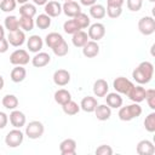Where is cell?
<instances>
[{"label": "cell", "instance_id": "49", "mask_svg": "<svg viewBox=\"0 0 155 155\" xmlns=\"http://www.w3.org/2000/svg\"><path fill=\"white\" fill-rule=\"evenodd\" d=\"M1 38H5V29L2 25H0V39Z\"/></svg>", "mask_w": 155, "mask_h": 155}, {"label": "cell", "instance_id": "6", "mask_svg": "<svg viewBox=\"0 0 155 155\" xmlns=\"http://www.w3.org/2000/svg\"><path fill=\"white\" fill-rule=\"evenodd\" d=\"M29 53L23 48H18L10 54V63L13 65H25L29 63Z\"/></svg>", "mask_w": 155, "mask_h": 155}, {"label": "cell", "instance_id": "47", "mask_svg": "<svg viewBox=\"0 0 155 155\" xmlns=\"http://www.w3.org/2000/svg\"><path fill=\"white\" fill-rule=\"evenodd\" d=\"M96 1L97 0H80L81 5H84V6H92L96 4Z\"/></svg>", "mask_w": 155, "mask_h": 155}, {"label": "cell", "instance_id": "4", "mask_svg": "<svg viewBox=\"0 0 155 155\" xmlns=\"http://www.w3.org/2000/svg\"><path fill=\"white\" fill-rule=\"evenodd\" d=\"M24 134L19 128H13L11 130L6 137H5V143L8 148H17L23 143Z\"/></svg>", "mask_w": 155, "mask_h": 155}, {"label": "cell", "instance_id": "5", "mask_svg": "<svg viewBox=\"0 0 155 155\" xmlns=\"http://www.w3.org/2000/svg\"><path fill=\"white\" fill-rule=\"evenodd\" d=\"M138 30L143 35H151L155 31V19L151 16L142 17L138 22Z\"/></svg>", "mask_w": 155, "mask_h": 155}, {"label": "cell", "instance_id": "2", "mask_svg": "<svg viewBox=\"0 0 155 155\" xmlns=\"http://www.w3.org/2000/svg\"><path fill=\"white\" fill-rule=\"evenodd\" d=\"M142 114V107L139 103H133L126 107H120L119 110V119L121 121H131L132 119L138 117Z\"/></svg>", "mask_w": 155, "mask_h": 155}, {"label": "cell", "instance_id": "44", "mask_svg": "<svg viewBox=\"0 0 155 155\" xmlns=\"http://www.w3.org/2000/svg\"><path fill=\"white\" fill-rule=\"evenodd\" d=\"M7 122H8V116L4 111H0V130L5 128Z\"/></svg>", "mask_w": 155, "mask_h": 155}, {"label": "cell", "instance_id": "38", "mask_svg": "<svg viewBox=\"0 0 155 155\" xmlns=\"http://www.w3.org/2000/svg\"><path fill=\"white\" fill-rule=\"evenodd\" d=\"M144 127H145V130H147L148 132H150V133L155 132V113H154V111L150 113V114L145 117V120H144Z\"/></svg>", "mask_w": 155, "mask_h": 155}, {"label": "cell", "instance_id": "42", "mask_svg": "<svg viewBox=\"0 0 155 155\" xmlns=\"http://www.w3.org/2000/svg\"><path fill=\"white\" fill-rule=\"evenodd\" d=\"M143 0H127V8L132 12H137L142 8Z\"/></svg>", "mask_w": 155, "mask_h": 155}, {"label": "cell", "instance_id": "23", "mask_svg": "<svg viewBox=\"0 0 155 155\" xmlns=\"http://www.w3.org/2000/svg\"><path fill=\"white\" fill-rule=\"evenodd\" d=\"M10 76L13 82H16V84L22 82L27 76V70H25V68H23V65H15V68L11 70Z\"/></svg>", "mask_w": 155, "mask_h": 155}, {"label": "cell", "instance_id": "50", "mask_svg": "<svg viewBox=\"0 0 155 155\" xmlns=\"http://www.w3.org/2000/svg\"><path fill=\"white\" fill-rule=\"evenodd\" d=\"M4 85H5V81H4V78L0 75V91L4 88Z\"/></svg>", "mask_w": 155, "mask_h": 155}, {"label": "cell", "instance_id": "27", "mask_svg": "<svg viewBox=\"0 0 155 155\" xmlns=\"http://www.w3.org/2000/svg\"><path fill=\"white\" fill-rule=\"evenodd\" d=\"M63 36L59 34V33H56V31H52V33H48L45 38V42L46 45L50 47V48H53L56 47L57 45H59L62 41H63Z\"/></svg>", "mask_w": 155, "mask_h": 155}, {"label": "cell", "instance_id": "15", "mask_svg": "<svg viewBox=\"0 0 155 155\" xmlns=\"http://www.w3.org/2000/svg\"><path fill=\"white\" fill-rule=\"evenodd\" d=\"M25 121H27V119H25L24 113H22L19 110H16V109L11 111V114H10V122H11V125L15 128L23 127L25 125Z\"/></svg>", "mask_w": 155, "mask_h": 155}, {"label": "cell", "instance_id": "40", "mask_svg": "<svg viewBox=\"0 0 155 155\" xmlns=\"http://www.w3.org/2000/svg\"><path fill=\"white\" fill-rule=\"evenodd\" d=\"M145 101L150 107V109L155 110V90L154 88L145 90Z\"/></svg>", "mask_w": 155, "mask_h": 155}, {"label": "cell", "instance_id": "33", "mask_svg": "<svg viewBox=\"0 0 155 155\" xmlns=\"http://www.w3.org/2000/svg\"><path fill=\"white\" fill-rule=\"evenodd\" d=\"M19 22V27L24 30V31H30L33 30L34 25H35V21L33 19V17H27V16H21V18L18 19Z\"/></svg>", "mask_w": 155, "mask_h": 155}, {"label": "cell", "instance_id": "31", "mask_svg": "<svg viewBox=\"0 0 155 155\" xmlns=\"http://www.w3.org/2000/svg\"><path fill=\"white\" fill-rule=\"evenodd\" d=\"M73 19L75 21V23L79 25V28H80V29H85V28L90 27V23H91L90 17H88L86 13H84V12L78 13Z\"/></svg>", "mask_w": 155, "mask_h": 155}, {"label": "cell", "instance_id": "22", "mask_svg": "<svg viewBox=\"0 0 155 155\" xmlns=\"http://www.w3.org/2000/svg\"><path fill=\"white\" fill-rule=\"evenodd\" d=\"M94 114H96V117L99 121L109 120L110 116H111V108L108 107L107 104H98L94 109Z\"/></svg>", "mask_w": 155, "mask_h": 155}, {"label": "cell", "instance_id": "11", "mask_svg": "<svg viewBox=\"0 0 155 155\" xmlns=\"http://www.w3.org/2000/svg\"><path fill=\"white\" fill-rule=\"evenodd\" d=\"M127 96L133 103H140L145 99V88L142 85H138V86L133 85V87L131 88Z\"/></svg>", "mask_w": 155, "mask_h": 155}, {"label": "cell", "instance_id": "26", "mask_svg": "<svg viewBox=\"0 0 155 155\" xmlns=\"http://www.w3.org/2000/svg\"><path fill=\"white\" fill-rule=\"evenodd\" d=\"M71 41H73V45H74L75 47H82V46L88 41V35H87L86 31L79 30V31H76V33L73 34Z\"/></svg>", "mask_w": 155, "mask_h": 155}, {"label": "cell", "instance_id": "10", "mask_svg": "<svg viewBox=\"0 0 155 155\" xmlns=\"http://www.w3.org/2000/svg\"><path fill=\"white\" fill-rule=\"evenodd\" d=\"M7 41L10 45L15 46V47H19L24 44L25 41V34L22 30H16V31H8L7 35Z\"/></svg>", "mask_w": 155, "mask_h": 155}, {"label": "cell", "instance_id": "30", "mask_svg": "<svg viewBox=\"0 0 155 155\" xmlns=\"http://www.w3.org/2000/svg\"><path fill=\"white\" fill-rule=\"evenodd\" d=\"M35 25H36L39 29H41V30L47 29V28L51 25V17H50L48 15H46V13L39 15V16L36 17V19H35Z\"/></svg>", "mask_w": 155, "mask_h": 155}, {"label": "cell", "instance_id": "8", "mask_svg": "<svg viewBox=\"0 0 155 155\" xmlns=\"http://www.w3.org/2000/svg\"><path fill=\"white\" fill-rule=\"evenodd\" d=\"M87 35H88V39L93 41H98L103 39V36L105 35V27L102 23H93L88 27Z\"/></svg>", "mask_w": 155, "mask_h": 155}, {"label": "cell", "instance_id": "18", "mask_svg": "<svg viewBox=\"0 0 155 155\" xmlns=\"http://www.w3.org/2000/svg\"><path fill=\"white\" fill-rule=\"evenodd\" d=\"M51 62V57L46 52H38L33 58H31V64L35 68H42L46 67Z\"/></svg>", "mask_w": 155, "mask_h": 155}, {"label": "cell", "instance_id": "35", "mask_svg": "<svg viewBox=\"0 0 155 155\" xmlns=\"http://www.w3.org/2000/svg\"><path fill=\"white\" fill-rule=\"evenodd\" d=\"M62 108H63V111L67 115H76L79 113V110H80V105L74 101H69L68 103L62 105Z\"/></svg>", "mask_w": 155, "mask_h": 155}, {"label": "cell", "instance_id": "17", "mask_svg": "<svg viewBox=\"0 0 155 155\" xmlns=\"http://www.w3.org/2000/svg\"><path fill=\"white\" fill-rule=\"evenodd\" d=\"M136 150L139 155H153L155 153V147L150 140L143 139V140L138 142Z\"/></svg>", "mask_w": 155, "mask_h": 155}, {"label": "cell", "instance_id": "36", "mask_svg": "<svg viewBox=\"0 0 155 155\" xmlns=\"http://www.w3.org/2000/svg\"><path fill=\"white\" fill-rule=\"evenodd\" d=\"M63 30H64L67 34H71V35H73L74 33L79 31V30H81V29L79 28V25L75 23L74 19H68V21H65L64 24H63Z\"/></svg>", "mask_w": 155, "mask_h": 155}, {"label": "cell", "instance_id": "14", "mask_svg": "<svg viewBox=\"0 0 155 155\" xmlns=\"http://www.w3.org/2000/svg\"><path fill=\"white\" fill-rule=\"evenodd\" d=\"M99 53V46L97 41L88 40L84 46H82V54L87 58H93Z\"/></svg>", "mask_w": 155, "mask_h": 155}, {"label": "cell", "instance_id": "16", "mask_svg": "<svg viewBox=\"0 0 155 155\" xmlns=\"http://www.w3.org/2000/svg\"><path fill=\"white\" fill-rule=\"evenodd\" d=\"M44 6H45V13L48 15L51 18L52 17H58L62 13V5L56 0L47 1Z\"/></svg>", "mask_w": 155, "mask_h": 155}, {"label": "cell", "instance_id": "12", "mask_svg": "<svg viewBox=\"0 0 155 155\" xmlns=\"http://www.w3.org/2000/svg\"><path fill=\"white\" fill-rule=\"evenodd\" d=\"M59 151L62 155H74L76 153V142L71 138H67L61 142Z\"/></svg>", "mask_w": 155, "mask_h": 155}, {"label": "cell", "instance_id": "25", "mask_svg": "<svg viewBox=\"0 0 155 155\" xmlns=\"http://www.w3.org/2000/svg\"><path fill=\"white\" fill-rule=\"evenodd\" d=\"M54 101L59 105H64L65 103H68L69 101H71V94H70V92L68 90L59 88V90H57L54 92Z\"/></svg>", "mask_w": 155, "mask_h": 155}, {"label": "cell", "instance_id": "45", "mask_svg": "<svg viewBox=\"0 0 155 155\" xmlns=\"http://www.w3.org/2000/svg\"><path fill=\"white\" fill-rule=\"evenodd\" d=\"M8 50V41L5 38L0 39V53H5Z\"/></svg>", "mask_w": 155, "mask_h": 155}, {"label": "cell", "instance_id": "9", "mask_svg": "<svg viewBox=\"0 0 155 155\" xmlns=\"http://www.w3.org/2000/svg\"><path fill=\"white\" fill-rule=\"evenodd\" d=\"M62 12H64L65 16L74 18L78 13L81 12V7H80V5H79L76 1H74V0L65 1V2L62 5Z\"/></svg>", "mask_w": 155, "mask_h": 155}, {"label": "cell", "instance_id": "37", "mask_svg": "<svg viewBox=\"0 0 155 155\" xmlns=\"http://www.w3.org/2000/svg\"><path fill=\"white\" fill-rule=\"evenodd\" d=\"M52 51H53V53H54L57 57H64V56L69 52V47H68V44L63 40L59 45H57L56 47H53Z\"/></svg>", "mask_w": 155, "mask_h": 155}, {"label": "cell", "instance_id": "43", "mask_svg": "<svg viewBox=\"0 0 155 155\" xmlns=\"http://www.w3.org/2000/svg\"><path fill=\"white\" fill-rule=\"evenodd\" d=\"M111 154H113V149L107 144L99 145L96 149V155H111Z\"/></svg>", "mask_w": 155, "mask_h": 155}, {"label": "cell", "instance_id": "39", "mask_svg": "<svg viewBox=\"0 0 155 155\" xmlns=\"http://www.w3.org/2000/svg\"><path fill=\"white\" fill-rule=\"evenodd\" d=\"M17 6L16 0H1L0 2V10L4 12H12Z\"/></svg>", "mask_w": 155, "mask_h": 155}, {"label": "cell", "instance_id": "34", "mask_svg": "<svg viewBox=\"0 0 155 155\" xmlns=\"http://www.w3.org/2000/svg\"><path fill=\"white\" fill-rule=\"evenodd\" d=\"M19 15L21 16H27V17H34L36 15V7L33 4L25 2L19 7Z\"/></svg>", "mask_w": 155, "mask_h": 155}, {"label": "cell", "instance_id": "54", "mask_svg": "<svg viewBox=\"0 0 155 155\" xmlns=\"http://www.w3.org/2000/svg\"><path fill=\"white\" fill-rule=\"evenodd\" d=\"M0 2H1V0H0Z\"/></svg>", "mask_w": 155, "mask_h": 155}, {"label": "cell", "instance_id": "20", "mask_svg": "<svg viewBox=\"0 0 155 155\" xmlns=\"http://www.w3.org/2000/svg\"><path fill=\"white\" fill-rule=\"evenodd\" d=\"M98 105V102H97V98L92 97V96H86L81 99V103H80V109H82L86 113H93L96 107Z\"/></svg>", "mask_w": 155, "mask_h": 155}, {"label": "cell", "instance_id": "48", "mask_svg": "<svg viewBox=\"0 0 155 155\" xmlns=\"http://www.w3.org/2000/svg\"><path fill=\"white\" fill-rule=\"evenodd\" d=\"M47 1H48V0H33V2H34L35 5H39V6H42V5H45Z\"/></svg>", "mask_w": 155, "mask_h": 155}, {"label": "cell", "instance_id": "3", "mask_svg": "<svg viewBox=\"0 0 155 155\" xmlns=\"http://www.w3.org/2000/svg\"><path fill=\"white\" fill-rule=\"evenodd\" d=\"M44 131H45L44 124L40 122V121H38V120L30 121L25 126V134L30 139H38V138H40L44 134Z\"/></svg>", "mask_w": 155, "mask_h": 155}, {"label": "cell", "instance_id": "28", "mask_svg": "<svg viewBox=\"0 0 155 155\" xmlns=\"http://www.w3.org/2000/svg\"><path fill=\"white\" fill-rule=\"evenodd\" d=\"M90 15L94 19H102L107 15L105 13V7L101 4H94V5L90 6Z\"/></svg>", "mask_w": 155, "mask_h": 155}, {"label": "cell", "instance_id": "32", "mask_svg": "<svg viewBox=\"0 0 155 155\" xmlns=\"http://www.w3.org/2000/svg\"><path fill=\"white\" fill-rule=\"evenodd\" d=\"M4 25H5V29H7L8 31H16L19 29V22L16 16H7L5 18Z\"/></svg>", "mask_w": 155, "mask_h": 155}, {"label": "cell", "instance_id": "46", "mask_svg": "<svg viewBox=\"0 0 155 155\" xmlns=\"http://www.w3.org/2000/svg\"><path fill=\"white\" fill-rule=\"evenodd\" d=\"M125 0H107L108 6H114V7H122Z\"/></svg>", "mask_w": 155, "mask_h": 155}, {"label": "cell", "instance_id": "1", "mask_svg": "<svg viewBox=\"0 0 155 155\" xmlns=\"http://www.w3.org/2000/svg\"><path fill=\"white\" fill-rule=\"evenodd\" d=\"M154 75V65L150 62H142L133 71H132V78L138 82L139 85H145L150 82Z\"/></svg>", "mask_w": 155, "mask_h": 155}, {"label": "cell", "instance_id": "7", "mask_svg": "<svg viewBox=\"0 0 155 155\" xmlns=\"http://www.w3.org/2000/svg\"><path fill=\"white\" fill-rule=\"evenodd\" d=\"M113 87L115 88V91L120 94H128V92L131 91V88L133 87L132 81H130L128 79L124 78V76H119L113 81Z\"/></svg>", "mask_w": 155, "mask_h": 155}, {"label": "cell", "instance_id": "21", "mask_svg": "<svg viewBox=\"0 0 155 155\" xmlns=\"http://www.w3.org/2000/svg\"><path fill=\"white\" fill-rule=\"evenodd\" d=\"M109 86L108 82L104 79H98L94 81L93 84V93L96 97H105V94L108 93Z\"/></svg>", "mask_w": 155, "mask_h": 155}, {"label": "cell", "instance_id": "29", "mask_svg": "<svg viewBox=\"0 0 155 155\" xmlns=\"http://www.w3.org/2000/svg\"><path fill=\"white\" fill-rule=\"evenodd\" d=\"M2 105L8 110H15L18 107V98L15 94H6L2 97L1 101Z\"/></svg>", "mask_w": 155, "mask_h": 155}, {"label": "cell", "instance_id": "53", "mask_svg": "<svg viewBox=\"0 0 155 155\" xmlns=\"http://www.w3.org/2000/svg\"><path fill=\"white\" fill-rule=\"evenodd\" d=\"M64 1H70V0H64Z\"/></svg>", "mask_w": 155, "mask_h": 155}, {"label": "cell", "instance_id": "24", "mask_svg": "<svg viewBox=\"0 0 155 155\" xmlns=\"http://www.w3.org/2000/svg\"><path fill=\"white\" fill-rule=\"evenodd\" d=\"M105 102L107 105L110 108H120L122 105V97L120 96V93L117 92H111V93H107L105 94Z\"/></svg>", "mask_w": 155, "mask_h": 155}, {"label": "cell", "instance_id": "52", "mask_svg": "<svg viewBox=\"0 0 155 155\" xmlns=\"http://www.w3.org/2000/svg\"><path fill=\"white\" fill-rule=\"evenodd\" d=\"M149 1H150V2H154V1H155V0H149Z\"/></svg>", "mask_w": 155, "mask_h": 155}, {"label": "cell", "instance_id": "51", "mask_svg": "<svg viewBox=\"0 0 155 155\" xmlns=\"http://www.w3.org/2000/svg\"><path fill=\"white\" fill-rule=\"evenodd\" d=\"M16 1H17L18 4H22V5L25 4V2H28V0H16Z\"/></svg>", "mask_w": 155, "mask_h": 155}, {"label": "cell", "instance_id": "13", "mask_svg": "<svg viewBox=\"0 0 155 155\" xmlns=\"http://www.w3.org/2000/svg\"><path fill=\"white\" fill-rule=\"evenodd\" d=\"M70 81V73L65 69H58L53 74V82L57 86H65Z\"/></svg>", "mask_w": 155, "mask_h": 155}, {"label": "cell", "instance_id": "41", "mask_svg": "<svg viewBox=\"0 0 155 155\" xmlns=\"http://www.w3.org/2000/svg\"><path fill=\"white\" fill-rule=\"evenodd\" d=\"M105 13L110 17V18H117L121 16L122 13V7H114V6H107V10H105Z\"/></svg>", "mask_w": 155, "mask_h": 155}, {"label": "cell", "instance_id": "19", "mask_svg": "<svg viewBox=\"0 0 155 155\" xmlns=\"http://www.w3.org/2000/svg\"><path fill=\"white\" fill-rule=\"evenodd\" d=\"M42 45H44V41H42V39L39 35H31L27 40V47H28V50L30 52H34V53L40 52V50L42 48Z\"/></svg>", "mask_w": 155, "mask_h": 155}]
</instances>
